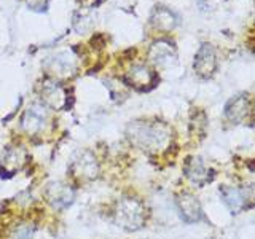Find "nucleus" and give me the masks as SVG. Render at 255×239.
<instances>
[{
    "instance_id": "obj_1",
    "label": "nucleus",
    "mask_w": 255,
    "mask_h": 239,
    "mask_svg": "<svg viewBox=\"0 0 255 239\" xmlns=\"http://www.w3.org/2000/svg\"><path fill=\"white\" fill-rule=\"evenodd\" d=\"M126 134L132 145L148 153L163 151L171 143V129L164 123L139 120V121L129 123L126 127Z\"/></svg>"
},
{
    "instance_id": "obj_2",
    "label": "nucleus",
    "mask_w": 255,
    "mask_h": 239,
    "mask_svg": "<svg viewBox=\"0 0 255 239\" xmlns=\"http://www.w3.org/2000/svg\"><path fill=\"white\" fill-rule=\"evenodd\" d=\"M115 225L126 231H135L143 228L147 222V209L142 201L131 196H125L114 207Z\"/></svg>"
},
{
    "instance_id": "obj_3",
    "label": "nucleus",
    "mask_w": 255,
    "mask_h": 239,
    "mask_svg": "<svg viewBox=\"0 0 255 239\" xmlns=\"http://www.w3.org/2000/svg\"><path fill=\"white\" fill-rule=\"evenodd\" d=\"M183 172H185V177L196 187H204L215 177V171L199 156L187 158Z\"/></svg>"
},
{
    "instance_id": "obj_4",
    "label": "nucleus",
    "mask_w": 255,
    "mask_h": 239,
    "mask_svg": "<svg viewBox=\"0 0 255 239\" xmlns=\"http://www.w3.org/2000/svg\"><path fill=\"white\" fill-rule=\"evenodd\" d=\"M70 172L74 175V179H78L82 182H88L98 177L99 174V164L96 156L91 151H80L75 158L72 159Z\"/></svg>"
},
{
    "instance_id": "obj_5",
    "label": "nucleus",
    "mask_w": 255,
    "mask_h": 239,
    "mask_svg": "<svg viewBox=\"0 0 255 239\" xmlns=\"http://www.w3.org/2000/svg\"><path fill=\"white\" fill-rule=\"evenodd\" d=\"M45 198L54 209H66L75 199V191L64 182H50L45 188Z\"/></svg>"
},
{
    "instance_id": "obj_6",
    "label": "nucleus",
    "mask_w": 255,
    "mask_h": 239,
    "mask_svg": "<svg viewBox=\"0 0 255 239\" xmlns=\"http://www.w3.org/2000/svg\"><path fill=\"white\" fill-rule=\"evenodd\" d=\"M26 150L19 145L5 148L0 155V172L3 174V177H11V175L18 174L26 163Z\"/></svg>"
},
{
    "instance_id": "obj_7",
    "label": "nucleus",
    "mask_w": 255,
    "mask_h": 239,
    "mask_svg": "<svg viewBox=\"0 0 255 239\" xmlns=\"http://www.w3.org/2000/svg\"><path fill=\"white\" fill-rule=\"evenodd\" d=\"M193 69L201 78H211L217 70V53L215 48L209 43H203L195 56Z\"/></svg>"
},
{
    "instance_id": "obj_8",
    "label": "nucleus",
    "mask_w": 255,
    "mask_h": 239,
    "mask_svg": "<svg viewBox=\"0 0 255 239\" xmlns=\"http://www.w3.org/2000/svg\"><path fill=\"white\" fill-rule=\"evenodd\" d=\"M46 120H48L46 109L42 106V104H34V106H30L22 114V117H21V129L24 132L30 134V135L38 134L40 131L45 129Z\"/></svg>"
},
{
    "instance_id": "obj_9",
    "label": "nucleus",
    "mask_w": 255,
    "mask_h": 239,
    "mask_svg": "<svg viewBox=\"0 0 255 239\" xmlns=\"http://www.w3.org/2000/svg\"><path fill=\"white\" fill-rule=\"evenodd\" d=\"M175 204H177V211L183 222L187 223H196L203 219V209L199 204L198 198L191 193H180L175 198Z\"/></svg>"
},
{
    "instance_id": "obj_10",
    "label": "nucleus",
    "mask_w": 255,
    "mask_h": 239,
    "mask_svg": "<svg viewBox=\"0 0 255 239\" xmlns=\"http://www.w3.org/2000/svg\"><path fill=\"white\" fill-rule=\"evenodd\" d=\"M220 196L223 199V203L227 204V207L235 215L247 209V206H249V201H251V195H249V191H247V188L222 187Z\"/></svg>"
},
{
    "instance_id": "obj_11",
    "label": "nucleus",
    "mask_w": 255,
    "mask_h": 239,
    "mask_svg": "<svg viewBox=\"0 0 255 239\" xmlns=\"http://www.w3.org/2000/svg\"><path fill=\"white\" fill-rule=\"evenodd\" d=\"M251 114V99L247 94H239L231 99L225 107V118L230 123L239 124Z\"/></svg>"
},
{
    "instance_id": "obj_12",
    "label": "nucleus",
    "mask_w": 255,
    "mask_h": 239,
    "mask_svg": "<svg viewBox=\"0 0 255 239\" xmlns=\"http://www.w3.org/2000/svg\"><path fill=\"white\" fill-rule=\"evenodd\" d=\"M42 98H43V101L48 107L56 109V110L64 109L66 107V102L69 101L67 91L64 90L62 85L54 82V80H46V82L43 83Z\"/></svg>"
},
{
    "instance_id": "obj_13",
    "label": "nucleus",
    "mask_w": 255,
    "mask_h": 239,
    "mask_svg": "<svg viewBox=\"0 0 255 239\" xmlns=\"http://www.w3.org/2000/svg\"><path fill=\"white\" fill-rule=\"evenodd\" d=\"M148 56L153 64L156 66H171L175 61V45L169 40H158L153 45L150 46V51H148Z\"/></svg>"
},
{
    "instance_id": "obj_14",
    "label": "nucleus",
    "mask_w": 255,
    "mask_h": 239,
    "mask_svg": "<svg viewBox=\"0 0 255 239\" xmlns=\"http://www.w3.org/2000/svg\"><path fill=\"white\" fill-rule=\"evenodd\" d=\"M125 82L137 90H148L156 83V75L147 66H134L125 77Z\"/></svg>"
},
{
    "instance_id": "obj_15",
    "label": "nucleus",
    "mask_w": 255,
    "mask_h": 239,
    "mask_svg": "<svg viewBox=\"0 0 255 239\" xmlns=\"http://www.w3.org/2000/svg\"><path fill=\"white\" fill-rule=\"evenodd\" d=\"M151 26L159 30H171L177 24V16L164 6H156L150 18Z\"/></svg>"
},
{
    "instance_id": "obj_16",
    "label": "nucleus",
    "mask_w": 255,
    "mask_h": 239,
    "mask_svg": "<svg viewBox=\"0 0 255 239\" xmlns=\"http://www.w3.org/2000/svg\"><path fill=\"white\" fill-rule=\"evenodd\" d=\"M48 69L56 75H70L75 70V61L69 53H61L50 59Z\"/></svg>"
},
{
    "instance_id": "obj_17",
    "label": "nucleus",
    "mask_w": 255,
    "mask_h": 239,
    "mask_svg": "<svg viewBox=\"0 0 255 239\" xmlns=\"http://www.w3.org/2000/svg\"><path fill=\"white\" fill-rule=\"evenodd\" d=\"M35 233V227L29 225V223H22L18 228L13 231L11 239H32Z\"/></svg>"
},
{
    "instance_id": "obj_18",
    "label": "nucleus",
    "mask_w": 255,
    "mask_h": 239,
    "mask_svg": "<svg viewBox=\"0 0 255 239\" xmlns=\"http://www.w3.org/2000/svg\"><path fill=\"white\" fill-rule=\"evenodd\" d=\"M26 2H27V6L32 8V10L45 11L48 8V2H50V0H26Z\"/></svg>"
}]
</instances>
